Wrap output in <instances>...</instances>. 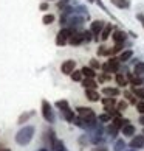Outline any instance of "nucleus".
Returning a JSON list of instances; mask_svg holds the SVG:
<instances>
[{
  "mask_svg": "<svg viewBox=\"0 0 144 151\" xmlns=\"http://www.w3.org/2000/svg\"><path fill=\"white\" fill-rule=\"evenodd\" d=\"M33 136H34V128L33 126H25L16 134V142H17L19 145H22V147H25V145H28L31 142Z\"/></svg>",
  "mask_w": 144,
  "mask_h": 151,
  "instance_id": "nucleus-1",
  "label": "nucleus"
},
{
  "mask_svg": "<svg viewBox=\"0 0 144 151\" xmlns=\"http://www.w3.org/2000/svg\"><path fill=\"white\" fill-rule=\"evenodd\" d=\"M121 61L119 58H116V56H112V58H109L107 63H104L101 69L104 72H107V73H118V72L121 70Z\"/></svg>",
  "mask_w": 144,
  "mask_h": 151,
  "instance_id": "nucleus-2",
  "label": "nucleus"
},
{
  "mask_svg": "<svg viewBox=\"0 0 144 151\" xmlns=\"http://www.w3.org/2000/svg\"><path fill=\"white\" fill-rule=\"evenodd\" d=\"M73 33H74V31L71 30V28H68V27H62V30H60V31L57 33V36H56V45L64 47L65 44L70 41V37H71V35H73Z\"/></svg>",
  "mask_w": 144,
  "mask_h": 151,
  "instance_id": "nucleus-3",
  "label": "nucleus"
},
{
  "mask_svg": "<svg viewBox=\"0 0 144 151\" xmlns=\"http://www.w3.org/2000/svg\"><path fill=\"white\" fill-rule=\"evenodd\" d=\"M42 115H43V119H45L48 123H54V120H56L54 111H53L51 104H50L47 100H43V101H42Z\"/></svg>",
  "mask_w": 144,
  "mask_h": 151,
  "instance_id": "nucleus-4",
  "label": "nucleus"
},
{
  "mask_svg": "<svg viewBox=\"0 0 144 151\" xmlns=\"http://www.w3.org/2000/svg\"><path fill=\"white\" fill-rule=\"evenodd\" d=\"M104 27H106L104 20H93L90 24V30L93 33V36H95V41H99V36H101V31L104 30Z\"/></svg>",
  "mask_w": 144,
  "mask_h": 151,
  "instance_id": "nucleus-5",
  "label": "nucleus"
},
{
  "mask_svg": "<svg viewBox=\"0 0 144 151\" xmlns=\"http://www.w3.org/2000/svg\"><path fill=\"white\" fill-rule=\"evenodd\" d=\"M74 69H76V61H73V59L64 61L62 65H60V72H62L64 75H71L74 72Z\"/></svg>",
  "mask_w": 144,
  "mask_h": 151,
  "instance_id": "nucleus-6",
  "label": "nucleus"
},
{
  "mask_svg": "<svg viewBox=\"0 0 144 151\" xmlns=\"http://www.w3.org/2000/svg\"><path fill=\"white\" fill-rule=\"evenodd\" d=\"M76 111H77V114H79V117H82V119H85V120L98 119V117L95 115V112H93V109H90V108H84V106H79V108H77Z\"/></svg>",
  "mask_w": 144,
  "mask_h": 151,
  "instance_id": "nucleus-7",
  "label": "nucleus"
},
{
  "mask_svg": "<svg viewBox=\"0 0 144 151\" xmlns=\"http://www.w3.org/2000/svg\"><path fill=\"white\" fill-rule=\"evenodd\" d=\"M112 39L115 44H124L127 41V33L123 31V30H115L112 33Z\"/></svg>",
  "mask_w": 144,
  "mask_h": 151,
  "instance_id": "nucleus-8",
  "label": "nucleus"
},
{
  "mask_svg": "<svg viewBox=\"0 0 144 151\" xmlns=\"http://www.w3.org/2000/svg\"><path fill=\"white\" fill-rule=\"evenodd\" d=\"M71 45H81V44H84V31H74L73 35H71L70 41H68Z\"/></svg>",
  "mask_w": 144,
  "mask_h": 151,
  "instance_id": "nucleus-9",
  "label": "nucleus"
},
{
  "mask_svg": "<svg viewBox=\"0 0 144 151\" xmlns=\"http://www.w3.org/2000/svg\"><path fill=\"white\" fill-rule=\"evenodd\" d=\"M129 145H130V148H135V150L143 148L144 147V134L143 136H133Z\"/></svg>",
  "mask_w": 144,
  "mask_h": 151,
  "instance_id": "nucleus-10",
  "label": "nucleus"
},
{
  "mask_svg": "<svg viewBox=\"0 0 144 151\" xmlns=\"http://www.w3.org/2000/svg\"><path fill=\"white\" fill-rule=\"evenodd\" d=\"M115 81H116V84L121 86V87H126L127 84H129V78H127V75L126 73H121V72L115 73Z\"/></svg>",
  "mask_w": 144,
  "mask_h": 151,
  "instance_id": "nucleus-11",
  "label": "nucleus"
},
{
  "mask_svg": "<svg viewBox=\"0 0 144 151\" xmlns=\"http://www.w3.org/2000/svg\"><path fill=\"white\" fill-rule=\"evenodd\" d=\"M119 61L123 64H126V63H129V61L133 58V50H130V48H127V50H123V52L119 53Z\"/></svg>",
  "mask_w": 144,
  "mask_h": 151,
  "instance_id": "nucleus-12",
  "label": "nucleus"
},
{
  "mask_svg": "<svg viewBox=\"0 0 144 151\" xmlns=\"http://www.w3.org/2000/svg\"><path fill=\"white\" fill-rule=\"evenodd\" d=\"M112 31H113V25H112V24H106L104 30L101 31V36H99V39H101L102 42H106L107 39L112 36Z\"/></svg>",
  "mask_w": 144,
  "mask_h": 151,
  "instance_id": "nucleus-13",
  "label": "nucleus"
},
{
  "mask_svg": "<svg viewBox=\"0 0 144 151\" xmlns=\"http://www.w3.org/2000/svg\"><path fill=\"white\" fill-rule=\"evenodd\" d=\"M85 97L90 101H99V93L96 89H85Z\"/></svg>",
  "mask_w": 144,
  "mask_h": 151,
  "instance_id": "nucleus-14",
  "label": "nucleus"
},
{
  "mask_svg": "<svg viewBox=\"0 0 144 151\" xmlns=\"http://www.w3.org/2000/svg\"><path fill=\"white\" fill-rule=\"evenodd\" d=\"M82 75H84V78H96L98 76V73H96V70L93 69V67H90V65H85V67H82Z\"/></svg>",
  "mask_w": 144,
  "mask_h": 151,
  "instance_id": "nucleus-15",
  "label": "nucleus"
},
{
  "mask_svg": "<svg viewBox=\"0 0 144 151\" xmlns=\"http://www.w3.org/2000/svg\"><path fill=\"white\" fill-rule=\"evenodd\" d=\"M81 83L85 89H96L98 87V83L95 81V78H84Z\"/></svg>",
  "mask_w": 144,
  "mask_h": 151,
  "instance_id": "nucleus-16",
  "label": "nucleus"
},
{
  "mask_svg": "<svg viewBox=\"0 0 144 151\" xmlns=\"http://www.w3.org/2000/svg\"><path fill=\"white\" fill-rule=\"evenodd\" d=\"M102 93L107 95V97H118L121 92H119L118 87H104L102 89Z\"/></svg>",
  "mask_w": 144,
  "mask_h": 151,
  "instance_id": "nucleus-17",
  "label": "nucleus"
},
{
  "mask_svg": "<svg viewBox=\"0 0 144 151\" xmlns=\"http://www.w3.org/2000/svg\"><path fill=\"white\" fill-rule=\"evenodd\" d=\"M121 131H123L124 136H135V126L133 125H130V122L127 123V125H124L123 128H121Z\"/></svg>",
  "mask_w": 144,
  "mask_h": 151,
  "instance_id": "nucleus-18",
  "label": "nucleus"
},
{
  "mask_svg": "<svg viewBox=\"0 0 144 151\" xmlns=\"http://www.w3.org/2000/svg\"><path fill=\"white\" fill-rule=\"evenodd\" d=\"M60 112H62V115H64V119L67 120V122H73L76 117H74V112L71 111L70 108H65V109H60Z\"/></svg>",
  "mask_w": 144,
  "mask_h": 151,
  "instance_id": "nucleus-19",
  "label": "nucleus"
},
{
  "mask_svg": "<svg viewBox=\"0 0 144 151\" xmlns=\"http://www.w3.org/2000/svg\"><path fill=\"white\" fill-rule=\"evenodd\" d=\"M133 73L138 76H144V61H138L133 67Z\"/></svg>",
  "mask_w": 144,
  "mask_h": 151,
  "instance_id": "nucleus-20",
  "label": "nucleus"
},
{
  "mask_svg": "<svg viewBox=\"0 0 144 151\" xmlns=\"http://www.w3.org/2000/svg\"><path fill=\"white\" fill-rule=\"evenodd\" d=\"M96 53H98V56H112V50L107 48L106 45H99Z\"/></svg>",
  "mask_w": 144,
  "mask_h": 151,
  "instance_id": "nucleus-21",
  "label": "nucleus"
},
{
  "mask_svg": "<svg viewBox=\"0 0 144 151\" xmlns=\"http://www.w3.org/2000/svg\"><path fill=\"white\" fill-rule=\"evenodd\" d=\"M112 3L115 5V6L121 8V9H124V8H129V6H130L129 0H112Z\"/></svg>",
  "mask_w": 144,
  "mask_h": 151,
  "instance_id": "nucleus-22",
  "label": "nucleus"
},
{
  "mask_svg": "<svg viewBox=\"0 0 144 151\" xmlns=\"http://www.w3.org/2000/svg\"><path fill=\"white\" fill-rule=\"evenodd\" d=\"M102 104H104V108H113V106L116 104V100H115V97L102 98Z\"/></svg>",
  "mask_w": 144,
  "mask_h": 151,
  "instance_id": "nucleus-23",
  "label": "nucleus"
},
{
  "mask_svg": "<svg viewBox=\"0 0 144 151\" xmlns=\"http://www.w3.org/2000/svg\"><path fill=\"white\" fill-rule=\"evenodd\" d=\"M113 151H126V142L123 139L115 142V147H113Z\"/></svg>",
  "mask_w": 144,
  "mask_h": 151,
  "instance_id": "nucleus-24",
  "label": "nucleus"
},
{
  "mask_svg": "<svg viewBox=\"0 0 144 151\" xmlns=\"http://www.w3.org/2000/svg\"><path fill=\"white\" fill-rule=\"evenodd\" d=\"M106 131H107L109 136H112V139H115V137H116V134H118V131H119V128H116L113 123H112V125H110Z\"/></svg>",
  "mask_w": 144,
  "mask_h": 151,
  "instance_id": "nucleus-25",
  "label": "nucleus"
},
{
  "mask_svg": "<svg viewBox=\"0 0 144 151\" xmlns=\"http://www.w3.org/2000/svg\"><path fill=\"white\" fill-rule=\"evenodd\" d=\"M70 76H71V80H73V81H82V80H84L82 70H74V72H73V73H71Z\"/></svg>",
  "mask_w": 144,
  "mask_h": 151,
  "instance_id": "nucleus-26",
  "label": "nucleus"
},
{
  "mask_svg": "<svg viewBox=\"0 0 144 151\" xmlns=\"http://www.w3.org/2000/svg\"><path fill=\"white\" fill-rule=\"evenodd\" d=\"M33 115H34V111H30V112H25V114H22L20 117H19V123H20V125H22V123H25L26 120H28L30 119V117H33Z\"/></svg>",
  "mask_w": 144,
  "mask_h": 151,
  "instance_id": "nucleus-27",
  "label": "nucleus"
},
{
  "mask_svg": "<svg viewBox=\"0 0 144 151\" xmlns=\"http://www.w3.org/2000/svg\"><path fill=\"white\" fill-rule=\"evenodd\" d=\"M124 45H126V42H124V44H115L113 48H110V50H112V56H113V55H118V53L123 52Z\"/></svg>",
  "mask_w": 144,
  "mask_h": 151,
  "instance_id": "nucleus-28",
  "label": "nucleus"
},
{
  "mask_svg": "<svg viewBox=\"0 0 144 151\" xmlns=\"http://www.w3.org/2000/svg\"><path fill=\"white\" fill-rule=\"evenodd\" d=\"M110 120H112V115H110V114H101V115H99L98 117V122L99 123H107V122H110Z\"/></svg>",
  "mask_w": 144,
  "mask_h": 151,
  "instance_id": "nucleus-29",
  "label": "nucleus"
},
{
  "mask_svg": "<svg viewBox=\"0 0 144 151\" xmlns=\"http://www.w3.org/2000/svg\"><path fill=\"white\" fill-rule=\"evenodd\" d=\"M42 22H43L45 25L53 24V22H54V16H53V14H45V16L42 17Z\"/></svg>",
  "mask_w": 144,
  "mask_h": 151,
  "instance_id": "nucleus-30",
  "label": "nucleus"
},
{
  "mask_svg": "<svg viewBox=\"0 0 144 151\" xmlns=\"http://www.w3.org/2000/svg\"><path fill=\"white\" fill-rule=\"evenodd\" d=\"M93 39H95V37H93L92 30H85V31H84V41H85V42H92Z\"/></svg>",
  "mask_w": 144,
  "mask_h": 151,
  "instance_id": "nucleus-31",
  "label": "nucleus"
},
{
  "mask_svg": "<svg viewBox=\"0 0 144 151\" xmlns=\"http://www.w3.org/2000/svg\"><path fill=\"white\" fill-rule=\"evenodd\" d=\"M90 67H93V69H95V70H99V69H101V67H102V64L99 63L98 59H90Z\"/></svg>",
  "mask_w": 144,
  "mask_h": 151,
  "instance_id": "nucleus-32",
  "label": "nucleus"
},
{
  "mask_svg": "<svg viewBox=\"0 0 144 151\" xmlns=\"http://www.w3.org/2000/svg\"><path fill=\"white\" fill-rule=\"evenodd\" d=\"M98 80H99V83H104V81L110 80V75L107 73V72H102V73H99V75H98Z\"/></svg>",
  "mask_w": 144,
  "mask_h": 151,
  "instance_id": "nucleus-33",
  "label": "nucleus"
},
{
  "mask_svg": "<svg viewBox=\"0 0 144 151\" xmlns=\"http://www.w3.org/2000/svg\"><path fill=\"white\" fill-rule=\"evenodd\" d=\"M56 106L59 109H65V108H68V101H65V100L60 101V100H59V101H56Z\"/></svg>",
  "mask_w": 144,
  "mask_h": 151,
  "instance_id": "nucleus-34",
  "label": "nucleus"
},
{
  "mask_svg": "<svg viewBox=\"0 0 144 151\" xmlns=\"http://www.w3.org/2000/svg\"><path fill=\"white\" fill-rule=\"evenodd\" d=\"M136 111L140 114H144V100H141V101L136 103Z\"/></svg>",
  "mask_w": 144,
  "mask_h": 151,
  "instance_id": "nucleus-35",
  "label": "nucleus"
},
{
  "mask_svg": "<svg viewBox=\"0 0 144 151\" xmlns=\"http://www.w3.org/2000/svg\"><path fill=\"white\" fill-rule=\"evenodd\" d=\"M127 106H129V103H127V101H119L116 108H118V109L121 111V112H123V111H126V109H127Z\"/></svg>",
  "mask_w": 144,
  "mask_h": 151,
  "instance_id": "nucleus-36",
  "label": "nucleus"
},
{
  "mask_svg": "<svg viewBox=\"0 0 144 151\" xmlns=\"http://www.w3.org/2000/svg\"><path fill=\"white\" fill-rule=\"evenodd\" d=\"M92 151H109L107 147H104V145H101V147H96V148H93Z\"/></svg>",
  "mask_w": 144,
  "mask_h": 151,
  "instance_id": "nucleus-37",
  "label": "nucleus"
},
{
  "mask_svg": "<svg viewBox=\"0 0 144 151\" xmlns=\"http://www.w3.org/2000/svg\"><path fill=\"white\" fill-rule=\"evenodd\" d=\"M136 19L141 22V25L144 27V14H136Z\"/></svg>",
  "mask_w": 144,
  "mask_h": 151,
  "instance_id": "nucleus-38",
  "label": "nucleus"
},
{
  "mask_svg": "<svg viewBox=\"0 0 144 151\" xmlns=\"http://www.w3.org/2000/svg\"><path fill=\"white\" fill-rule=\"evenodd\" d=\"M40 9L42 11H47L48 9V3H40Z\"/></svg>",
  "mask_w": 144,
  "mask_h": 151,
  "instance_id": "nucleus-39",
  "label": "nucleus"
},
{
  "mask_svg": "<svg viewBox=\"0 0 144 151\" xmlns=\"http://www.w3.org/2000/svg\"><path fill=\"white\" fill-rule=\"evenodd\" d=\"M140 123H141V125L144 126V114H143V115L140 117Z\"/></svg>",
  "mask_w": 144,
  "mask_h": 151,
  "instance_id": "nucleus-40",
  "label": "nucleus"
},
{
  "mask_svg": "<svg viewBox=\"0 0 144 151\" xmlns=\"http://www.w3.org/2000/svg\"><path fill=\"white\" fill-rule=\"evenodd\" d=\"M0 151H11V150H8V148H0Z\"/></svg>",
  "mask_w": 144,
  "mask_h": 151,
  "instance_id": "nucleus-41",
  "label": "nucleus"
},
{
  "mask_svg": "<svg viewBox=\"0 0 144 151\" xmlns=\"http://www.w3.org/2000/svg\"><path fill=\"white\" fill-rule=\"evenodd\" d=\"M127 151H138V150H135V148H132V150H127Z\"/></svg>",
  "mask_w": 144,
  "mask_h": 151,
  "instance_id": "nucleus-42",
  "label": "nucleus"
},
{
  "mask_svg": "<svg viewBox=\"0 0 144 151\" xmlns=\"http://www.w3.org/2000/svg\"><path fill=\"white\" fill-rule=\"evenodd\" d=\"M39 151H48V150H45V148H42V150H39Z\"/></svg>",
  "mask_w": 144,
  "mask_h": 151,
  "instance_id": "nucleus-43",
  "label": "nucleus"
},
{
  "mask_svg": "<svg viewBox=\"0 0 144 151\" xmlns=\"http://www.w3.org/2000/svg\"><path fill=\"white\" fill-rule=\"evenodd\" d=\"M88 2H90V3H93V2H95V0H88Z\"/></svg>",
  "mask_w": 144,
  "mask_h": 151,
  "instance_id": "nucleus-44",
  "label": "nucleus"
},
{
  "mask_svg": "<svg viewBox=\"0 0 144 151\" xmlns=\"http://www.w3.org/2000/svg\"><path fill=\"white\" fill-rule=\"evenodd\" d=\"M143 134H144V131H143Z\"/></svg>",
  "mask_w": 144,
  "mask_h": 151,
  "instance_id": "nucleus-45",
  "label": "nucleus"
}]
</instances>
